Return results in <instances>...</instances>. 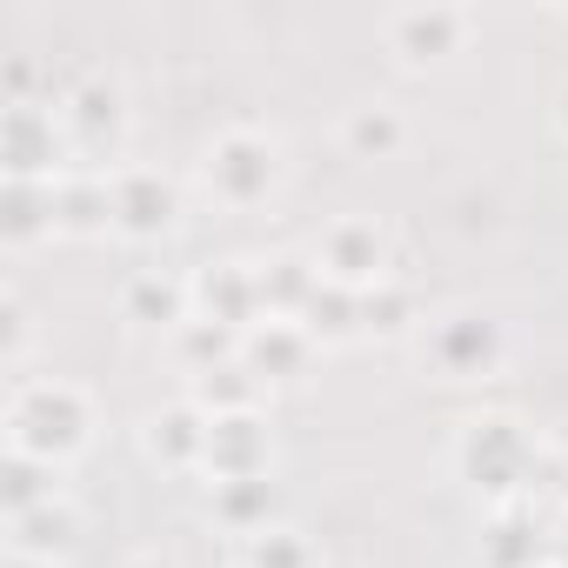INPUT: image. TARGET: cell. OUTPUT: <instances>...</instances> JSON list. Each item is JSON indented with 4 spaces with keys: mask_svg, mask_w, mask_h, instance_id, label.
I'll use <instances>...</instances> for the list:
<instances>
[{
    "mask_svg": "<svg viewBox=\"0 0 568 568\" xmlns=\"http://www.w3.org/2000/svg\"><path fill=\"white\" fill-rule=\"evenodd\" d=\"M0 428H8V455L68 468L94 442V395L81 382H68V375H21Z\"/></svg>",
    "mask_w": 568,
    "mask_h": 568,
    "instance_id": "obj_1",
    "label": "cell"
},
{
    "mask_svg": "<svg viewBox=\"0 0 568 568\" xmlns=\"http://www.w3.org/2000/svg\"><path fill=\"white\" fill-rule=\"evenodd\" d=\"M455 475H462L481 501L515 508V495H521L528 475H535V442H528V428H521L515 415H475V422H462V435H455Z\"/></svg>",
    "mask_w": 568,
    "mask_h": 568,
    "instance_id": "obj_2",
    "label": "cell"
},
{
    "mask_svg": "<svg viewBox=\"0 0 568 568\" xmlns=\"http://www.w3.org/2000/svg\"><path fill=\"white\" fill-rule=\"evenodd\" d=\"M281 174H288V161H281V141L261 134V128H221V134L201 148V187H207L221 207H234V214L274 201Z\"/></svg>",
    "mask_w": 568,
    "mask_h": 568,
    "instance_id": "obj_3",
    "label": "cell"
},
{
    "mask_svg": "<svg viewBox=\"0 0 568 568\" xmlns=\"http://www.w3.org/2000/svg\"><path fill=\"white\" fill-rule=\"evenodd\" d=\"M475 8H455V0H415V8H395L382 21V48L395 54V68L408 74H435L448 68L455 54H468L475 41Z\"/></svg>",
    "mask_w": 568,
    "mask_h": 568,
    "instance_id": "obj_4",
    "label": "cell"
},
{
    "mask_svg": "<svg viewBox=\"0 0 568 568\" xmlns=\"http://www.w3.org/2000/svg\"><path fill=\"white\" fill-rule=\"evenodd\" d=\"M308 254H315V267H322L328 288H348V295H368V288H382V281L395 274V247H388V227L375 214L328 221Z\"/></svg>",
    "mask_w": 568,
    "mask_h": 568,
    "instance_id": "obj_5",
    "label": "cell"
},
{
    "mask_svg": "<svg viewBox=\"0 0 568 568\" xmlns=\"http://www.w3.org/2000/svg\"><path fill=\"white\" fill-rule=\"evenodd\" d=\"M54 114H61L68 148L81 154L74 168H94V161L114 168V154H121V141H128V88H121L114 74H88V81H74V88L61 94Z\"/></svg>",
    "mask_w": 568,
    "mask_h": 568,
    "instance_id": "obj_6",
    "label": "cell"
},
{
    "mask_svg": "<svg viewBox=\"0 0 568 568\" xmlns=\"http://www.w3.org/2000/svg\"><path fill=\"white\" fill-rule=\"evenodd\" d=\"M74 168V148L61 134V114L28 101V108H0V174L8 181H61Z\"/></svg>",
    "mask_w": 568,
    "mask_h": 568,
    "instance_id": "obj_7",
    "label": "cell"
},
{
    "mask_svg": "<svg viewBox=\"0 0 568 568\" xmlns=\"http://www.w3.org/2000/svg\"><path fill=\"white\" fill-rule=\"evenodd\" d=\"M422 348H428V362H435L442 382H495L501 362H508L501 322H488V315H475V308L442 315L435 328H422Z\"/></svg>",
    "mask_w": 568,
    "mask_h": 568,
    "instance_id": "obj_8",
    "label": "cell"
},
{
    "mask_svg": "<svg viewBox=\"0 0 568 568\" xmlns=\"http://www.w3.org/2000/svg\"><path fill=\"white\" fill-rule=\"evenodd\" d=\"M114 187V234L134 241V247H154L181 227V181L161 174V168H114L108 174Z\"/></svg>",
    "mask_w": 568,
    "mask_h": 568,
    "instance_id": "obj_9",
    "label": "cell"
},
{
    "mask_svg": "<svg viewBox=\"0 0 568 568\" xmlns=\"http://www.w3.org/2000/svg\"><path fill=\"white\" fill-rule=\"evenodd\" d=\"M207 481H261L274 475V428L261 408L247 415H214L207 422Z\"/></svg>",
    "mask_w": 568,
    "mask_h": 568,
    "instance_id": "obj_10",
    "label": "cell"
},
{
    "mask_svg": "<svg viewBox=\"0 0 568 568\" xmlns=\"http://www.w3.org/2000/svg\"><path fill=\"white\" fill-rule=\"evenodd\" d=\"M194 315H207V322H221L234 335L261 328L267 322V308H261V261H207L194 274Z\"/></svg>",
    "mask_w": 568,
    "mask_h": 568,
    "instance_id": "obj_11",
    "label": "cell"
},
{
    "mask_svg": "<svg viewBox=\"0 0 568 568\" xmlns=\"http://www.w3.org/2000/svg\"><path fill=\"white\" fill-rule=\"evenodd\" d=\"M315 355H322V342L302 322H261V328L241 335V368L261 388H295V382H308Z\"/></svg>",
    "mask_w": 568,
    "mask_h": 568,
    "instance_id": "obj_12",
    "label": "cell"
},
{
    "mask_svg": "<svg viewBox=\"0 0 568 568\" xmlns=\"http://www.w3.org/2000/svg\"><path fill=\"white\" fill-rule=\"evenodd\" d=\"M141 455L161 468V475H201L207 468V415L181 395L168 408H154L141 422Z\"/></svg>",
    "mask_w": 568,
    "mask_h": 568,
    "instance_id": "obj_13",
    "label": "cell"
},
{
    "mask_svg": "<svg viewBox=\"0 0 568 568\" xmlns=\"http://www.w3.org/2000/svg\"><path fill=\"white\" fill-rule=\"evenodd\" d=\"M121 322L134 328H154V335H174L194 322V281L181 274H161V267H141L128 274V288H121Z\"/></svg>",
    "mask_w": 568,
    "mask_h": 568,
    "instance_id": "obj_14",
    "label": "cell"
},
{
    "mask_svg": "<svg viewBox=\"0 0 568 568\" xmlns=\"http://www.w3.org/2000/svg\"><path fill=\"white\" fill-rule=\"evenodd\" d=\"M54 221L68 241H101L114 234V187L101 168H68L54 181Z\"/></svg>",
    "mask_w": 568,
    "mask_h": 568,
    "instance_id": "obj_15",
    "label": "cell"
},
{
    "mask_svg": "<svg viewBox=\"0 0 568 568\" xmlns=\"http://www.w3.org/2000/svg\"><path fill=\"white\" fill-rule=\"evenodd\" d=\"M74 548H81V508H74L68 495H54V501H41V508H28V515L8 521V555L68 561Z\"/></svg>",
    "mask_w": 568,
    "mask_h": 568,
    "instance_id": "obj_16",
    "label": "cell"
},
{
    "mask_svg": "<svg viewBox=\"0 0 568 568\" xmlns=\"http://www.w3.org/2000/svg\"><path fill=\"white\" fill-rule=\"evenodd\" d=\"M48 234H61V221H54V181H0V247L28 254Z\"/></svg>",
    "mask_w": 568,
    "mask_h": 568,
    "instance_id": "obj_17",
    "label": "cell"
},
{
    "mask_svg": "<svg viewBox=\"0 0 568 568\" xmlns=\"http://www.w3.org/2000/svg\"><path fill=\"white\" fill-rule=\"evenodd\" d=\"M315 295H322V267H315V254L281 247V254L261 261V308H267V322H302Z\"/></svg>",
    "mask_w": 568,
    "mask_h": 568,
    "instance_id": "obj_18",
    "label": "cell"
},
{
    "mask_svg": "<svg viewBox=\"0 0 568 568\" xmlns=\"http://www.w3.org/2000/svg\"><path fill=\"white\" fill-rule=\"evenodd\" d=\"M408 148V114L395 108V101H362V108H348L342 114V154L348 161H395Z\"/></svg>",
    "mask_w": 568,
    "mask_h": 568,
    "instance_id": "obj_19",
    "label": "cell"
},
{
    "mask_svg": "<svg viewBox=\"0 0 568 568\" xmlns=\"http://www.w3.org/2000/svg\"><path fill=\"white\" fill-rule=\"evenodd\" d=\"M422 295H415V281H402V274H388L382 288H368L362 295V342H408V335H422Z\"/></svg>",
    "mask_w": 568,
    "mask_h": 568,
    "instance_id": "obj_20",
    "label": "cell"
},
{
    "mask_svg": "<svg viewBox=\"0 0 568 568\" xmlns=\"http://www.w3.org/2000/svg\"><path fill=\"white\" fill-rule=\"evenodd\" d=\"M214 521L227 528V535H261V528H274L281 521V488H274V475H261V481H214Z\"/></svg>",
    "mask_w": 568,
    "mask_h": 568,
    "instance_id": "obj_21",
    "label": "cell"
},
{
    "mask_svg": "<svg viewBox=\"0 0 568 568\" xmlns=\"http://www.w3.org/2000/svg\"><path fill=\"white\" fill-rule=\"evenodd\" d=\"M548 548H541V521L521 515V508H495L488 528H481V568H541Z\"/></svg>",
    "mask_w": 568,
    "mask_h": 568,
    "instance_id": "obj_22",
    "label": "cell"
},
{
    "mask_svg": "<svg viewBox=\"0 0 568 568\" xmlns=\"http://www.w3.org/2000/svg\"><path fill=\"white\" fill-rule=\"evenodd\" d=\"M168 355H174V368H181L187 382H201V375H214V368L241 362V335H234V328H221V322H207V315H194L187 328H174V335H168Z\"/></svg>",
    "mask_w": 568,
    "mask_h": 568,
    "instance_id": "obj_23",
    "label": "cell"
},
{
    "mask_svg": "<svg viewBox=\"0 0 568 568\" xmlns=\"http://www.w3.org/2000/svg\"><path fill=\"white\" fill-rule=\"evenodd\" d=\"M261 382L241 368V362H227V368H214V375H201V382H187V402L214 422V415H247V408H261Z\"/></svg>",
    "mask_w": 568,
    "mask_h": 568,
    "instance_id": "obj_24",
    "label": "cell"
},
{
    "mask_svg": "<svg viewBox=\"0 0 568 568\" xmlns=\"http://www.w3.org/2000/svg\"><path fill=\"white\" fill-rule=\"evenodd\" d=\"M302 328H308L322 348H348V342H362V295H348V288H328V281H322V295L308 302Z\"/></svg>",
    "mask_w": 568,
    "mask_h": 568,
    "instance_id": "obj_25",
    "label": "cell"
},
{
    "mask_svg": "<svg viewBox=\"0 0 568 568\" xmlns=\"http://www.w3.org/2000/svg\"><path fill=\"white\" fill-rule=\"evenodd\" d=\"M54 475H61V468L28 462V455H8V462H0V508H8V521L28 515V508H41V501H54V495H61Z\"/></svg>",
    "mask_w": 568,
    "mask_h": 568,
    "instance_id": "obj_26",
    "label": "cell"
},
{
    "mask_svg": "<svg viewBox=\"0 0 568 568\" xmlns=\"http://www.w3.org/2000/svg\"><path fill=\"white\" fill-rule=\"evenodd\" d=\"M241 568H322V561H315V548H308L302 528L274 521V528H261V535L241 541Z\"/></svg>",
    "mask_w": 568,
    "mask_h": 568,
    "instance_id": "obj_27",
    "label": "cell"
},
{
    "mask_svg": "<svg viewBox=\"0 0 568 568\" xmlns=\"http://www.w3.org/2000/svg\"><path fill=\"white\" fill-rule=\"evenodd\" d=\"M28 348H34V315H28V302L8 288V295H0V368L21 375V368H28Z\"/></svg>",
    "mask_w": 568,
    "mask_h": 568,
    "instance_id": "obj_28",
    "label": "cell"
},
{
    "mask_svg": "<svg viewBox=\"0 0 568 568\" xmlns=\"http://www.w3.org/2000/svg\"><path fill=\"white\" fill-rule=\"evenodd\" d=\"M0 94H8V108H28V101H34V61H28V54H8V61H0Z\"/></svg>",
    "mask_w": 568,
    "mask_h": 568,
    "instance_id": "obj_29",
    "label": "cell"
},
{
    "mask_svg": "<svg viewBox=\"0 0 568 568\" xmlns=\"http://www.w3.org/2000/svg\"><path fill=\"white\" fill-rule=\"evenodd\" d=\"M121 568H174V561H168V555H161V548H141V555H128V561H121Z\"/></svg>",
    "mask_w": 568,
    "mask_h": 568,
    "instance_id": "obj_30",
    "label": "cell"
},
{
    "mask_svg": "<svg viewBox=\"0 0 568 568\" xmlns=\"http://www.w3.org/2000/svg\"><path fill=\"white\" fill-rule=\"evenodd\" d=\"M8 568H61V561H34V555H8Z\"/></svg>",
    "mask_w": 568,
    "mask_h": 568,
    "instance_id": "obj_31",
    "label": "cell"
},
{
    "mask_svg": "<svg viewBox=\"0 0 568 568\" xmlns=\"http://www.w3.org/2000/svg\"><path fill=\"white\" fill-rule=\"evenodd\" d=\"M555 128H561V134H568V88H561V94H555Z\"/></svg>",
    "mask_w": 568,
    "mask_h": 568,
    "instance_id": "obj_32",
    "label": "cell"
},
{
    "mask_svg": "<svg viewBox=\"0 0 568 568\" xmlns=\"http://www.w3.org/2000/svg\"><path fill=\"white\" fill-rule=\"evenodd\" d=\"M541 568H568V561H555V555H548V561H541Z\"/></svg>",
    "mask_w": 568,
    "mask_h": 568,
    "instance_id": "obj_33",
    "label": "cell"
}]
</instances>
